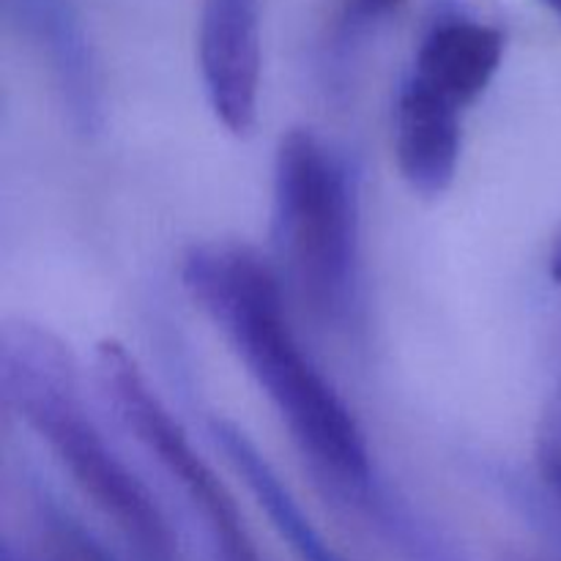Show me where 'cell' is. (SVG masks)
Returning a JSON list of instances; mask_svg holds the SVG:
<instances>
[{"label": "cell", "instance_id": "4fadbf2b", "mask_svg": "<svg viewBox=\"0 0 561 561\" xmlns=\"http://www.w3.org/2000/svg\"><path fill=\"white\" fill-rule=\"evenodd\" d=\"M504 561H542V559H535V557H507Z\"/></svg>", "mask_w": 561, "mask_h": 561}, {"label": "cell", "instance_id": "ba28073f", "mask_svg": "<svg viewBox=\"0 0 561 561\" xmlns=\"http://www.w3.org/2000/svg\"><path fill=\"white\" fill-rule=\"evenodd\" d=\"M208 433H211L214 444L225 455V460L241 477V482L250 488V493L261 504L263 513L272 518L274 529L299 553L301 561H343L327 546L321 531L312 526V520L299 507L290 488L279 480V474L268 463L266 455L257 449V444L236 422L225 420V416H214Z\"/></svg>", "mask_w": 561, "mask_h": 561}, {"label": "cell", "instance_id": "30bf717a", "mask_svg": "<svg viewBox=\"0 0 561 561\" xmlns=\"http://www.w3.org/2000/svg\"><path fill=\"white\" fill-rule=\"evenodd\" d=\"M535 453H559L561 455V383L548 400L546 414H542L540 427H537Z\"/></svg>", "mask_w": 561, "mask_h": 561}, {"label": "cell", "instance_id": "277c9868", "mask_svg": "<svg viewBox=\"0 0 561 561\" xmlns=\"http://www.w3.org/2000/svg\"><path fill=\"white\" fill-rule=\"evenodd\" d=\"M96 378L115 420L131 433L201 518L217 561H263L233 493L192 447L181 422L148 383L135 356L118 340L96 345Z\"/></svg>", "mask_w": 561, "mask_h": 561}, {"label": "cell", "instance_id": "7a4b0ae2", "mask_svg": "<svg viewBox=\"0 0 561 561\" xmlns=\"http://www.w3.org/2000/svg\"><path fill=\"white\" fill-rule=\"evenodd\" d=\"M3 405L49 449L77 491L115 526L142 561H175L168 518L146 482L91 416L80 367L69 345L31 321L9 323L0 334Z\"/></svg>", "mask_w": 561, "mask_h": 561}, {"label": "cell", "instance_id": "6da1fadb", "mask_svg": "<svg viewBox=\"0 0 561 561\" xmlns=\"http://www.w3.org/2000/svg\"><path fill=\"white\" fill-rule=\"evenodd\" d=\"M179 274L277 411L318 485L370 518L392 488L356 416L296 337L277 266L241 241H201L184 252Z\"/></svg>", "mask_w": 561, "mask_h": 561}, {"label": "cell", "instance_id": "7c38bea8", "mask_svg": "<svg viewBox=\"0 0 561 561\" xmlns=\"http://www.w3.org/2000/svg\"><path fill=\"white\" fill-rule=\"evenodd\" d=\"M542 3H546V5H551V9L557 11V14L561 16V0H542Z\"/></svg>", "mask_w": 561, "mask_h": 561}, {"label": "cell", "instance_id": "8fae6325", "mask_svg": "<svg viewBox=\"0 0 561 561\" xmlns=\"http://www.w3.org/2000/svg\"><path fill=\"white\" fill-rule=\"evenodd\" d=\"M548 268H551V277L561 285V233L557 236L551 247V261H548Z\"/></svg>", "mask_w": 561, "mask_h": 561}, {"label": "cell", "instance_id": "3957f363", "mask_svg": "<svg viewBox=\"0 0 561 561\" xmlns=\"http://www.w3.org/2000/svg\"><path fill=\"white\" fill-rule=\"evenodd\" d=\"M277 272L327 327H348L362 296V203L351 164L310 129L279 137L272 179Z\"/></svg>", "mask_w": 561, "mask_h": 561}, {"label": "cell", "instance_id": "52a82bcc", "mask_svg": "<svg viewBox=\"0 0 561 561\" xmlns=\"http://www.w3.org/2000/svg\"><path fill=\"white\" fill-rule=\"evenodd\" d=\"M504 47L507 38L496 25L469 16L442 20L422 38L409 80L466 110L499 75Z\"/></svg>", "mask_w": 561, "mask_h": 561}, {"label": "cell", "instance_id": "9c48e42d", "mask_svg": "<svg viewBox=\"0 0 561 561\" xmlns=\"http://www.w3.org/2000/svg\"><path fill=\"white\" fill-rule=\"evenodd\" d=\"M49 531H53V546L58 561H115L91 537H85V531L71 526V520L60 518V515L53 520Z\"/></svg>", "mask_w": 561, "mask_h": 561}, {"label": "cell", "instance_id": "8992f818", "mask_svg": "<svg viewBox=\"0 0 561 561\" xmlns=\"http://www.w3.org/2000/svg\"><path fill=\"white\" fill-rule=\"evenodd\" d=\"M463 151V110L405 77L394 99V162L409 190L442 197Z\"/></svg>", "mask_w": 561, "mask_h": 561}, {"label": "cell", "instance_id": "5b68a950", "mask_svg": "<svg viewBox=\"0 0 561 561\" xmlns=\"http://www.w3.org/2000/svg\"><path fill=\"white\" fill-rule=\"evenodd\" d=\"M197 60L214 118L250 135L261 102V0H203Z\"/></svg>", "mask_w": 561, "mask_h": 561}]
</instances>
